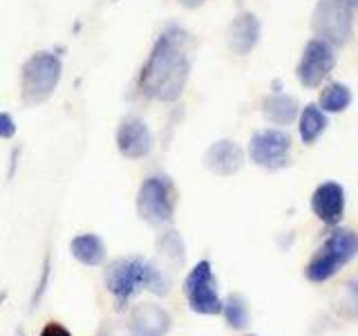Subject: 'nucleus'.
I'll use <instances>...</instances> for the list:
<instances>
[{"instance_id": "8", "label": "nucleus", "mask_w": 358, "mask_h": 336, "mask_svg": "<svg viewBox=\"0 0 358 336\" xmlns=\"http://www.w3.org/2000/svg\"><path fill=\"white\" fill-rule=\"evenodd\" d=\"M251 162L266 168V171H280L289 166L291 160V137L280 128L257 130L249 141Z\"/></svg>"}, {"instance_id": "14", "label": "nucleus", "mask_w": 358, "mask_h": 336, "mask_svg": "<svg viewBox=\"0 0 358 336\" xmlns=\"http://www.w3.org/2000/svg\"><path fill=\"white\" fill-rule=\"evenodd\" d=\"M204 166L220 177H231L244 166V150L231 139H220L206 150Z\"/></svg>"}, {"instance_id": "5", "label": "nucleus", "mask_w": 358, "mask_h": 336, "mask_svg": "<svg viewBox=\"0 0 358 336\" xmlns=\"http://www.w3.org/2000/svg\"><path fill=\"white\" fill-rule=\"evenodd\" d=\"M137 211L150 227H164L175 216V184L166 175H150L143 179L137 193Z\"/></svg>"}, {"instance_id": "28", "label": "nucleus", "mask_w": 358, "mask_h": 336, "mask_svg": "<svg viewBox=\"0 0 358 336\" xmlns=\"http://www.w3.org/2000/svg\"><path fill=\"white\" fill-rule=\"evenodd\" d=\"M343 3H345L347 7H352V9H358V0H343Z\"/></svg>"}, {"instance_id": "7", "label": "nucleus", "mask_w": 358, "mask_h": 336, "mask_svg": "<svg viewBox=\"0 0 358 336\" xmlns=\"http://www.w3.org/2000/svg\"><path fill=\"white\" fill-rule=\"evenodd\" d=\"M145 272H148V260L139 255L119 258V260L110 262V267L106 269V287L117 298V307L126 305L143 287Z\"/></svg>"}, {"instance_id": "4", "label": "nucleus", "mask_w": 358, "mask_h": 336, "mask_svg": "<svg viewBox=\"0 0 358 336\" xmlns=\"http://www.w3.org/2000/svg\"><path fill=\"white\" fill-rule=\"evenodd\" d=\"M311 27L316 38L329 43L331 48H343L354 36V9L343 0H318Z\"/></svg>"}, {"instance_id": "25", "label": "nucleus", "mask_w": 358, "mask_h": 336, "mask_svg": "<svg viewBox=\"0 0 358 336\" xmlns=\"http://www.w3.org/2000/svg\"><path fill=\"white\" fill-rule=\"evenodd\" d=\"M41 336H72V334L67 332V330L63 328V325H59V323H50L48 328H43Z\"/></svg>"}, {"instance_id": "13", "label": "nucleus", "mask_w": 358, "mask_h": 336, "mask_svg": "<svg viewBox=\"0 0 358 336\" xmlns=\"http://www.w3.org/2000/svg\"><path fill=\"white\" fill-rule=\"evenodd\" d=\"M260 20H257L255 14H251V11H242V14H238L231 25L227 29V43L233 54L238 56H246L251 54L253 48L257 45V41H260Z\"/></svg>"}, {"instance_id": "27", "label": "nucleus", "mask_w": 358, "mask_h": 336, "mask_svg": "<svg viewBox=\"0 0 358 336\" xmlns=\"http://www.w3.org/2000/svg\"><path fill=\"white\" fill-rule=\"evenodd\" d=\"M179 5L182 7H186V9H197V7H201L206 3V0H177Z\"/></svg>"}, {"instance_id": "3", "label": "nucleus", "mask_w": 358, "mask_h": 336, "mask_svg": "<svg viewBox=\"0 0 358 336\" xmlns=\"http://www.w3.org/2000/svg\"><path fill=\"white\" fill-rule=\"evenodd\" d=\"M63 63L52 52H36L25 61L20 74V97L27 108L43 106L61 81Z\"/></svg>"}, {"instance_id": "1", "label": "nucleus", "mask_w": 358, "mask_h": 336, "mask_svg": "<svg viewBox=\"0 0 358 336\" xmlns=\"http://www.w3.org/2000/svg\"><path fill=\"white\" fill-rule=\"evenodd\" d=\"M190 43L188 34L182 27H168L152 45L148 61L143 63L139 74L141 94L164 104H173L184 94L190 61L186 54V45Z\"/></svg>"}, {"instance_id": "15", "label": "nucleus", "mask_w": 358, "mask_h": 336, "mask_svg": "<svg viewBox=\"0 0 358 336\" xmlns=\"http://www.w3.org/2000/svg\"><path fill=\"white\" fill-rule=\"evenodd\" d=\"M262 115L273 126H291L300 115V106L296 97L285 92H271L262 99Z\"/></svg>"}, {"instance_id": "24", "label": "nucleus", "mask_w": 358, "mask_h": 336, "mask_svg": "<svg viewBox=\"0 0 358 336\" xmlns=\"http://www.w3.org/2000/svg\"><path fill=\"white\" fill-rule=\"evenodd\" d=\"M16 134V121L7 112H0V139H11Z\"/></svg>"}, {"instance_id": "23", "label": "nucleus", "mask_w": 358, "mask_h": 336, "mask_svg": "<svg viewBox=\"0 0 358 336\" xmlns=\"http://www.w3.org/2000/svg\"><path fill=\"white\" fill-rule=\"evenodd\" d=\"M48 283H50V258L45 260V267H43V274H41V280H38V287L36 291H34V300H31V305L36 307L41 298L45 296V291H48Z\"/></svg>"}, {"instance_id": "11", "label": "nucleus", "mask_w": 358, "mask_h": 336, "mask_svg": "<svg viewBox=\"0 0 358 336\" xmlns=\"http://www.w3.org/2000/svg\"><path fill=\"white\" fill-rule=\"evenodd\" d=\"M345 188L338 182H322L311 195V211L322 224L338 227L345 216Z\"/></svg>"}, {"instance_id": "9", "label": "nucleus", "mask_w": 358, "mask_h": 336, "mask_svg": "<svg viewBox=\"0 0 358 336\" xmlns=\"http://www.w3.org/2000/svg\"><path fill=\"white\" fill-rule=\"evenodd\" d=\"M336 67V48L320 38H311L296 67L298 81L305 88H318Z\"/></svg>"}, {"instance_id": "29", "label": "nucleus", "mask_w": 358, "mask_h": 336, "mask_svg": "<svg viewBox=\"0 0 358 336\" xmlns=\"http://www.w3.org/2000/svg\"><path fill=\"white\" fill-rule=\"evenodd\" d=\"M246 336H255V334H246Z\"/></svg>"}, {"instance_id": "26", "label": "nucleus", "mask_w": 358, "mask_h": 336, "mask_svg": "<svg viewBox=\"0 0 358 336\" xmlns=\"http://www.w3.org/2000/svg\"><path fill=\"white\" fill-rule=\"evenodd\" d=\"M18 155H20V148H14V153H11V160H9V162H11V164H9V173H7V175H9V179H11V177H14V173H16Z\"/></svg>"}, {"instance_id": "16", "label": "nucleus", "mask_w": 358, "mask_h": 336, "mask_svg": "<svg viewBox=\"0 0 358 336\" xmlns=\"http://www.w3.org/2000/svg\"><path fill=\"white\" fill-rule=\"evenodd\" d=\"M70 251L78 262L85 267H101L106 262V242L96 233H81L70 242Z\"/></svg>"}, {"instance_id": "22", "label": "nucleus", "mask_w": 358, "mask_h": 336, "mask_svg": "<svg viewBox=\"0 0 358 336\" xmlns=\"http://www.w3.org/2000/svg\"><path fill=\"white\" fill-rule=\"evenodd\" d=\"M143 287H148L152 294H157V296H166L168 289H171V276L166 274V269L148 262V272H145Z\"/></svg>"}, {"instance_id": "20", "label": "nucleus", "mask_w": 358, "mask_h": 336, "mask_svg": "<svg viewBox=\"0 0 358 336\" xmlns=\"http://www.w3.org/2000/svg\"><path fill=\"white\" fill-rule=\"evenodd\" d=\"M157 249H159V255L168 262V267H173V272H177L179 267H184L186 260V246L182 235L177 231H166L159 240H157Z\"/></svg>"}, {"instance_id": "21", "label": "nucleus", "mask_w": 358, "mask_h": 336, "mask_svg": "<svg viewBox=\"0 0 358 336\" xmlns=\"http://www.w3.org/2000/svg\"><path fill=\"white\" fill-rule=\"evenodd\" d=\"M334 309L345 318L358 321V276H354L343 285V289L334 300Z\"/></svg>"}, {"instance_id": "18", "label": "nucleus", "mask_w": 358, "mask_h": 336, "mask_svg": "<svg viewBox=\"0 0 358 336\" xmlns=\"http://www.w3.org/2000/svg\"><path fill=\"white\" fill-rule=\"evenodd\" d=\"M352 104V90L341 81H334L322 88L318 97V108L324 115H336V112H345Z\"/></svg>"}, {"instance_id": "2", "label": "nucleus", "mask_w": 358, "mask_h": 336, "mask_svg": "<svg viewBox=\"0 0 358 336\" xmlns=\"http://www.w3.org/2000/svg\"><path fill=\"white\" fill-rule=\"evenodd\" d=\"M358 255V233L352 229H334L322 246L311 255L305 267V276L311 283H327L343 267Z\"/></svg>"}, {"instance_id": "17", "label": "nucleus", "mask_w": 358, "mask_h": 336, "mask_svg": "<svg viewBox=\"0 0 358 336\" xmlns=\"http://www.w3.org/2000/svg\"><path fill=\"white\" fill-rule=\"evenodd\" d=\"M327 126H329V119L316 104H307L305 108L300 110L298 132H300V139L305 144H309V146L316 144L320 134L327 130Z\"/></svg>"}, {"instance_id": "6", "label": "nucleus", "mask_w": 358, "mask_h": 336, "mask_svg": "<svg viewBox=\"0 0 358 336\" xmlns=\"http://www.w3.org/2000/svg\"><path fill=\"white\" fill-rule=\"evenodd\" d=\"M184 294L188 307L201 316L222 314V298L217 294V280L208 260H199L184 280Z\"/></svg>"}, {"instance_id": "10", "label": "nucleus", "mask_w": 358, "mask_h": 336, "mask_svg": "<svg viewBox=\"0 0 358 336\" xmlns=\"http://www.w3.org/2000/svg\"><path fill=\"white\" fill-rule=\"evenodd\" d=\"M117 148L126 160H143L152 150V134L143 119L126 117L119 123Z\"/></svg>"}, {"instance_id": "12", "label": "nucleus", "mask_w": 358, "mask_h": 336, "mask_svg": "<svg viewBox=\"0 0 358 336\" xmlns=\"http://www.w3.org/2000/svg\"><path fill=\"white\" fill-rule=\"evenodd\" d=\"M128 328L132 336H166L173 328V318L162 305L141 302L132 309Z\"/></svg>"}, {"instance_id": "19", "label": "nucleus", "mask_w": 358, "mask_h": 336, "mask_svg": "<svg viewBox=\"0 0 358 336\" xmlns=\"http://www.w3.org/2000/svg\"><path fill=\"white\" fill-rule=\"evenodd\" d=\"M222 314L231 330H246L251 323L249 302L242 294H229L227 300H222Z\"/></svg>"}]
</instances>
